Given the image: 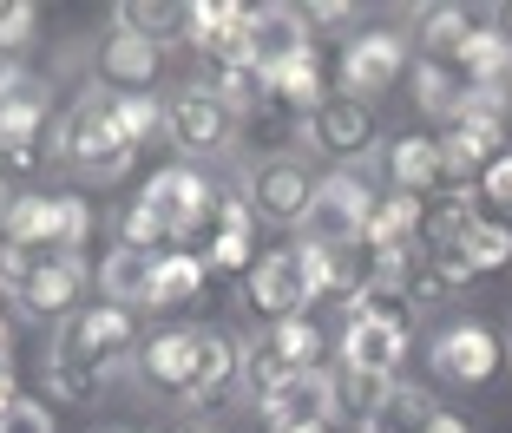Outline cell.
Segmentation results:
<instances>
[{
  "label": "cell",
  "instance_id": "cell-14",
  "mask_svg": "<svg viewBox=\"0 0 512 433\" xmlns=\"http://www.w3.org/2000/svg\"><path fill=\"white\" fill-rule=\"evenodd\" d=\"M309 197H316V184L302 178L296 158H263V165L250 171V210L263 224H302Z\"/></svg>",
  "mask_w": 512,
  "mask_h": 433
},
{
  "label": "cell",
  "instance_id": "cell-23",
  "mask_svg": "<svg viewBox=\"0 0 512 433\" xmlns=\"http://www.w3.org/2000/svg\"><path fill=\"white\" fill-rule=\"evenodd\" d=\"M191 361H197V329H165V335H151L145 355H138V374H145L158 394H178L191 388Z\"/></svg>",
  "mask_w": 512,
  "mask_h": 433
},
{
  "label": "cell",
  "instance_id": "cell-15",
  "mask_svg": "<svg viewBox=\"0 0 512 433\" xmlns=\"http://www.w3.org/2000/svg\"><path fill=\"white\" fill-rule=\"evenodd\" d=\"M368 138H375V112L348 92H329V99L309 112V145L329 151V158H362Z\"/></svg>",
  "mask_w": 512,
  "mask_h": 433
},
{
  "label": "cell",
  "instance_id": "cell-37",
  "mask_svg": "<svg viewBox=\"0 0 512 433\" xmlns=\"http://www.w3.org/2000/svg\"><path fill=\"white\" fill-rule=\"evenodd\" d=\"M460 256H467L480 276H486V269H506L512 263V230L493 224V217H480V224L467 230V243H460Z\"/></svg>",
  "mask_w": 512,
  "mask_h": 433
},
{
  "label": "cell",
  "instance_id": "cell-30",
  "mask_svg": "<svg viewBox=\"0 0 512 433\" xmlns=\"http://www.w3.org/2000/svg\"><path fill=\"white\" fill-rule=\"evenodd\" d=\"M434 420H440L434 394H421V388H388V401L368 414L362 433H434Z\"/></svg>",
  "mask_w": 512,
  "mask_h": 433
},
{
  "label": "cell",
  "instance_id": "cell-36",
  "mask_svg": "<svg viewBox=\"0 0 512 433\" xmlns=\"http://www.w3.org/2000/svg\"><path fill=\"white\" fill-rule=\"evenodd\" d=\"M112 112H119V132H125V145H151V132H158V125H165V105L151 99V92H112Z\"/></svg>",
  "mask_w": 512,
  "mask_h": 433
},
{
  "label": "cell",
  "instance_id": "cell-41",
  "mask_svg": "<svg viewBox=\"0 0 512 433\" xmlns=\"http://www.w3.org/2000/svg\"><path fill=\"white\" fill-rule=\"evenodd\" d=\"M0 433H53V407H40V401H27V394H20V407L0 420Z\"/></svg>",
  "mask_w": 512,
  "mask_h": 433
},
{
  "label": "cell",
  "instance_id": "cell-43",
  "mask_svg": "<svg viewBox=\"0 0 512 433\" xmlns=\"http://www.w3.org/2000/svg\"><path fill=\"white\" fill-rule=\"evenodd\" d=\"M14 407H20V381H14V374H7V368H0V420L14 414Z\"/></svg>",
  "mask_w": 512,
  "mask_h": 433
},
{
  "label": "cell",
  "instance_id": "cell-7",
  "mask_svg": "<svg viewBox=\"0 0 512 433\" xmlns=\"http://www.w3.org/2000/svg\"><path fill=\"white\" fill-rule=\"evenodd\" d=\"M14 237H27L46 256H73L92 237V204L86 197H20L14 217H7Z\"/></svg>",
  "mask_w": 512,
  "mask_h": 433
},
{
  "label": "cell",
  "instance_id": "cell-8",
  "mask_svg": "<svg viewBox=\"0 0 512 433\" xmlns=\"http://www.w3.org/2000/svg\"><path fill=\"white\" fill-rule=\"evenodd\" d=\"M217 184L211 178H197L191 165H171V171H158V178L145 184V204L165 217V230L178 243H191V237H204L211 230V217H217Z\"/></svg>",
  "mask_w": 512,
  "mask_h": 433
},
{
  "label": "cell",
  "instance_id": "cell-25",
  "mask_svg": "<svg viewBox=\"0 0 512 433\" xmlns=\"http://www.w3.org/2000/svg\"><path fill=\"white\" fill-rule=\"evenodd\" d=\"M263 86H270L276 105H289V112H302V119H309V112L329 99V92H322V53H316V46L289 53L283 66H270V73H263Z\"/></svg>",
  "mask_w": 512,
  "mask_h": 433
},
{
  "label": "cell",
  "instance_id": "cell-18",
  "mask_svg": "<svg viewBox=\"0 0 512 433\" xmlns=\"http://www.w3.org/2000/svg\"><path fill=\"white\" fill-rule=\"evenodd\" d=\"M316 283H322V296H355V302H375L381 256L368 250V243H335V250H316Z\"/></svg>",
  "mask_w": 512,
  "mask_h": 433
},
{
  "label": "cell",
  "instance_id": "cell-19",
  "mask_svg": "<svg viewBox=\"0 0 512 433\" xmlns=\"http://www.w3.org/2000/svg\"><path fill=\"white\" fill-rule=\"evenodd\" d=\"M302 46H316V40H309V20H302L296 7H250V66L256 73L283 66Z\"/></svg>",
  "mask_w": 512,
  "mask_h": 433
},
{
  "label": "cell",
  "instance_id": "cell-49",
  "mask_svg": "<svg viewBox=\"0 0 512 433\" xmlns=\"http://www.w3.org/2000/svg\"><path fill=\"white\" fill-rule=\"evenodd\" d=\"M506 40H512V14H506Z\"/></svg>",
  "mask_w": 512,
  "mask_h": 433
},
{
  "label": "cell",
  "instance_id": "cell-12",
  "mask_svg": "<svg viewBox=\"0 0 512 433\" xmlns=\"http://www.w3.org/2000/svg\"><path fill=\"white\" fill-rule=\"evenodd\" d=\"M256 407H263V420L276 433L309 427V420H335V381L322 368L316 374H283V381H270V388L256 394Z\"/></svg>",
  "mask_w": 512,
  "mask_h": 433
},
{
  "label": "cell",
  "instance_id": "cell-11",
  "mask_svg": "<svg viewBox=\"0 0 512 433\" xmlns=\"http://www.w3.org/2000/svg\"><path fill=\"white\" fill-rule=\"evenodd\" d=\"M407 73V40L401 33H388V27H375V33H362V40H348V53H342V86H348V99H381V92L394 86V79Z\"/></svg>",
  "mask_w": 512,
  "mask_h": 433
},
{
  "label": "cell",
  "instance_id": "cell-44",
  "mask_svg": "<svg viewBox=\"0 0 512 433\" xmlns=\"http://www.w3.org/2000/svg\"><path fill=\"white\" fill-rule=\"evenodd\" d=\"M342 14H348L342 0H316V7H309V14H302V20H342Z\"/></svg>",
  "mask_w": 512,
  "mask_h": 433
},
{
  "label": "cell",
  "instance_id": "cell-26",
  "mask_svg": "<svg viewBox=\"0 0 512 433\" xmlns=\"http://www.w3.org/2000/svg\"><path fill=\"white\" fill-rule=\"evenodd\" d=\"M237 132H243V145H256L263 158H289V145H302L309 119L289 112V105H276V99H263V105H250V112L237 119Z\"/></svg>",
  "mask_w": 512,
  "mask_h": 433
},
{
  "label": "cell",
  "instance_id": "cell-4",
  "mask_svg": "<svg viewBox=\"0 0 512 433\" xmlns=\"http://www.w3.org/2000/svg\"><path fill=\"white\" fill-rule=\"evenodd\" d=\"M368 210H375L368 184H362V178H348V171H335V178H322V184H316V197H309V210H302V243H309V250L362 243Z\"/></svg>",
  "mask_w": 512,
  "mask_h": 433
},
{
  "label": "cell",
  "instance_id": "cell-24",
  "mask_svg": "<svg viewBox=\"0 0 512 433\" xmlns=\"http://www.w3.org/2000/svg\"><path fill=\"white\" fill-rule=\"evenodd\" d=\"M243 374V348L230 342V335H217V329H197V361H191V388H184V401H217V394L230 388Z\"/></svg>",
  "mask_w": 512,
  "mask_h": 433
},
{
  "label": "cell",
  "instance_id": "cell-16",
  "mask_svg": "<svg viewBox=\"0 0 512 433\" xmlns=\"http://www.w3.org/2000/svg\"><path fill=\"white\" fill-rule=\"evenodd\" d=\"M250 224H256L250 197H217L211 230L197 237V256H204V269H230V276H250Z\"/></svg>",
  "mask_w": 512,
  "mask_h": 433
},
{
  "label": "cell",
  "instance_id": "cell-31",
  "mask_svg": "<svg viewBox=\"0 0 512 433\" xmlns=\"http://www.w3.org/2000/svg\"><path fill=\"white\" fill-rule=\"evenodd\" d=\"M204 256L191 250H171L158 256V276H151V309H184V302H197V289H204Z\"/></svg>",
  "mask_w": 512,
  "mask_h": 433
},
{
  "label": "cell",
  "instance_id": "cell-27",
  "mask_svg": "<svg viewBox=\"0 0 512 433\" xmlns=\"http://www.w3.org/2000/svg\"><path fill=\"white\" fill-rule=\"evenodd\" d=\"M79 296H86V263H79V256H53L27 283L20 302H27V315H73Z\"/></svg>",
  "mask_w": 512,
  "mask_h": 433
},
{
  "label": "cell",
  "instance_id": "cell-21",
  "mask_svg": "<svg viewBox=\"0 0 512 433\" xmlns=\"http://www.w3.org/2000/svg\"><path fill=\"white\" fill-rule=\"evenodd\" d=\"M151 79H158V40H138V33L112 27V40L99 46V86L125 99V92H145Z\"/></svg>",
  "mask_w": 512,
  "mask_h": 433
},
{
  "label": "cell",
  "instance_id": "cell-29",
  "mask_svg": "<svg viewBox=\"0 0 512 433\" xmlns=\"http://www.w3.org/2000/svg\"><path fill=\"white\" fill-rule=\"evenodd\" d=\"M151 276H158V256L112 250L106 269H99V289H106V302H119V309H138V302L151 309Z\"/></svg>",
  "mask_w": 512,
  "mask_h": 433
},
{
  "label": "cell",
  "instance_id": "cell-22",
  "mask_svg": "<svg viewBox=\"0 0 512 433\" xmlns=\"http://www.w3.org/2000/svg\"><path fill=\"white\" fill-rule=\"evenodd\" d=\"M421 224H427V204L421 197H375V210H368V230H362V243L375 256H401V250H414L421 243Z\"/></svg>",
  "mask_w": 512,
  "mask_h": 433
},
{
  "label": "cell",
  "instance_id": "cell-20",
  "mask_svg": "<svg viewBox=\"0 0 512 433\" xmlns=\"http://www.w3.org/2000/svg\"><path fill=\"white\" fill-rule=\"evenodd\" d=\"M480 27H493L486 7H427L421 14V53L434 66H453V73H460V53L473 46Z\"/></svg>",
  "mask_w": 512,
  "mask_h": 433
},
{
  "label": "cell",
  "instance_id": "cell-9",
  "mask_svg": "<svg viewBox=\"0 0 512 433\" xmlns=\"http://www.w3.org/2000/svg\"><path fill=\"white\" fill-rule=\"evenodd\" d=\"M165 132L184 158H204V151H224L230 138H237V112H230L211 86H191L165 105Z\"/></svg>",
  "mask_w": 512,
  "mask_h": 433
},
{
  "label": "cell",
  "instance_id": "cell-45",
  "mask_svg": "<svg viewBox=\"0 0 512 433\" xmlns=\"http://www.w3.org/2000/svg\"><path fill=\"white\" fill-rule=\"evenodd\" d=\"M434 433H473V427H467V420H460V414H447V407H440V420H434Z\"/></svg>",
  "mask_w": 512,
  "mask_h": 433
},
{
  "label": "cell",
  "instance_id": "cell-28",
  "mask_svg": "<svg viewBox=\"0 0 512 433\" xmlns=\"http://www.w3.org/2000/svg\"><path fill=\"white\" fill-rule=\"evenodd\" d=\"M460 79L480 92H512V40L499 27H480L473 46L460 53Z\"/></svg>",
  "mask_w": 512,
  "mask_h": 433
},
{
  "label": "cell",
  "instance_id": "cell-1",
  "mask_svg": "<svg viewBox=\"0 0 512 433\" xmlns=\"http://www.w3.org/2000/svg\"><path fill=\"white\" fill-rule=\"evenodd\" d=\"M60 151H66V165H73L79 178H92V184H112V178H125V171H132L138 151L125 145V132H119L112 92H86V99L66 112Z\"/></svg>",
  "mask_w": 512,
  "mask_h": 433
},
{
  "label": "cell",
  "instance_id": "cell-13",
  "mask_svg": "<svg viewBox=\"0 0 512 433\" xmlns=\"http://www.w3.org/2000/svg\"><path fill=\"white\" fill-rule=\"evenodd\" d=\"M434 374L453 381V388H480V381H493V374H499V335L480 329V322L447 329L434 342Z\"/></svg>",
  "mask_w": 512,
  "mask_h": 433
},
{
  "label": "cell",
  "instance_id": "cell-2",
  "mask_svg": "<svg viewBox=\"0 0 512 433\" xmlns=\"http://www.w3.org/2000/svg\"><path fill=\"white\" fill-rule=\"evenodd\" d=\"M132 348H138V315L119 309V302H99V309H79L73 322H66L53 361H73V368H86V374L106 381V368H119Z\"/></svg>",
  "mask_w": 512,
  "mask_h": 433
},
{
  "label": "cell",
  "instance_id": "cell-38",
  "mask_svg": "<svg viewBox=\"0 0 512 433\" xmlns=\"http://www.w3.org/2000/svg\"><path fill=\"white\" fill-rule=\"evenodd\" d=\"M112 27H119V33H138V40H158V33L184 27V7H151V0H125V7H112Z\"/></svg>",
  "mask_w": 512,
  "mask_h": 433
},
{
  "label": "cell",
  "instance_id": "cell-6",
  "mask_svg": "<svg viewBox=\"0 0 512 433\" xmlns=\"http://www.w3.org/2000/svg\"><path fill=\"white\" fill-rule=\"evenodd\" d=\"M342 361L348 374H368V381H394V368L407 361V322L381 302H362L342 329Z\"/></svg>",
  "mask_w": 512,
  "mask_h": 433
},
{
  "label": "cell",
  "instance_id": "cell-10",
  "mask_svg": "<svg viewBox=\"0 0 512 433\" xmlns=\"http://www.w3.org/2000/svg\"><path fill=\"white\" fill-rule=\"evenodd\" d=\"M184 46H197L211 66H250V7L237 0H204L184 7Z\"/></svg>",
  "mask_w": 512,
  "mask_h": 433
},
{
  "label": "cell",
  "instance_id": "cell-39",
  "mask_svg": "<svg viewBox=\"0 0 512 433\" xmlns=\"http://www.w3.org/2000/svg\"><path fill=\"white\" fill-rule=\"evenodd\" d=\"M33 27H40V7H27V0H0V53L27 46Z\"/></svg>",
  "mask_w": 512,
  "mask_h": 433
},
{
  "label": "cell",
  "instance_id": "cell-42",
  "mask_svg": "<svg viewBox=\"0 0 512 433\" xmlns=\"http://www.w3.org/2000/svg\"><path fill=\"white\" fill-rule=\"evenodd\" d=\"M53 388H60L66 401H92V394H99V374L73 368V361H53Z\"/></svg>",
  "mask_w": 512,
  "mask_h": 433
},
{
  "label": "cell",
  "instance_id": "cell-35",
  "mask_svg": "<svg viewBox=\"0 0 512 433\" xmlns=\"http://www.w3.org/2000/svg\"><path fill=\"white\" fill-rule=\"evenodd\" d=\"M46 263H53L46 250H33L27 237H14V230H0V289H14V296H27V283L40 276Z\"/></svg>",
  "mask_w": 512,
  "mask_h": 433
},
{
  "label": "cell",
  "instance_id": "cell-17",
  "mask_svg": "<svg viewBox=\"0 0 512 433\" xmlns=\"http://www.w3.org/2000/svg\"><path fill=\"white\" fill-rule=\"evenodd\" d=\"M388 178L401 197H447V171H440V138L427 132H401L388 145Z\"/></svg>",
  "mask_w": 512,
  "mask_h": 433
},
{
  "label": "cell",
  "instance_id": "cell-34",
  "mask_svg": "<svg viewBox=\"0 0 512 433\" xmlns=\"http://www.w3.org/2000/svg\"><path fill=\"white\" fill-rule=\"evenodd\" d=\"M119 250H138V256H171L178 250V237L165 230V217L138 197V204H125V217H119Z\"/></svg>",
  "mask_w": 512,
  "mask_h": 433
},
{
  "label": "cell",
  "instance_id": "cell-3",
  "mask_svg": "<svg viewBox=\"0 0 512 433\" xmlns=\"http://www.w3.org/2000/svg\"><path fill=\"white\" fill-rule=\"evenodd\" d=\"M316 296H322V283H316V250H309V243H296V250H270V256H256V263H250V302L270 315V322L302 315Z\"/></svg>",
  "mask_w": 512,
  "mask_h": 433
},
{
  "label": "cell",
  "instance_id": "cell-5",
  "mask_svg": "<svg viewBox=\"0 0 512 433\" xmlns=\"http://www.w3.org/2000/svg\"><path fill=\"white\" fill-rule=\"evenodd\" d=\"M322 355H329L322 329L309 315H289V322H270V335L256 348H243V374H250V388L263 394L270 381H283V374H316Z\"/></svg>",
  "mask_w": 512,
  "mask_h": 433
},
{
  "label": "cell",
  "instance_id": "cell-32",
  "mask_svg": "<svg viewBox=\"0 0 512 433\" xmlns=\"http://www.w3.org/2000/svg\"><path fill=\"white\" fill-rule=\"evenodd\" d=\"M414 99H421V112L427 119H460V99H467V79L453 73V66H434V60H421L414 66Z\"/></svg>",
  "mask_w": 512,
  "mask_h": 433
},
{
  "label": "cell",
  "instance_id": "cell-47",
  "mask_svg": "<svg viewBox=\"0 0 512 433\" xmlns=\"http://www.w3.org/2000/svg\"><path fill=\"white\" fill-rule=\"evenodd\" d=\"M283 433H342L335 420H309V427H283Z\"/></svg>",
  "mask_w": 512,
  "mask_h": 433
},
{
  "label": "cell",
  "instance_id": "cell-46",
  "mask_svg": "<svg viewBox=\"0 0 512 433\" xmlns=\"http://www.w3.org/2000/svg\"><path fill=\"white\" fill-rule=\"evenodd\" d=\"M14 204H20V197L7 191V178H0V230H7V217H14Z\"/></svg>",
  "mask_w": 512,
  "mask_h": 433
},
{
  "label": "cell",
  "instance_id": "cell-40",
  "mask_svg": "<svg viewBox=\"0 0 512 433\" xmlns=\"http://www.w3.org/2000/svg\"><path fill=\"white\" fill-rule=\"evenodd\" d=\"M480 197H486V204H499V210H512V151H499L493 165L480 171Z\"/></svg>",
  "mask_w": 512,
  "mask_h": 433
},
{
  "label": "cell",
  "instance_id": "cell-33",
  "mask_svg": "<svg viewBox=\"0 0 512 433\" xmlns=\"http://www.w3.org/2000/svg\"><path fill=\"white\" fill-rule=\"evenodd\" d=\"M46 105H53V92H46L40 73H27V66H0V119H46Z\"/></svg>",
  "mask_w": 512,
  "mask_h": 433
},
{
  "label": "cell",
  "instance_id": "cell-48",
  "mask_svg": "<svg viewBox=\"0 0 512 433\" xmlns=\"http://www.w3.org/2000/svg\"><path fill=\"white\" fill-rule=\"evenodd\" d=\"M7 342H14V329H7V315H0V368H7Z\"/></svg>",
  "mask_w": 512,
  "mask_h": 433
}]
</instances>
